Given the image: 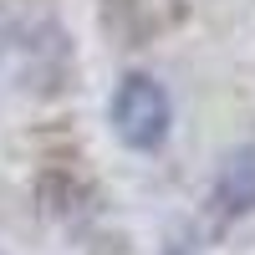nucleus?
Masks as SVG:
<instances>
[{
	"label": "nucleus",
	"instance_id": "nucleus-2",
	"mask_svg": "<svg viewBox=\"0 0 255 255\" xmlns=\"http://www.w3.org/2000/svg\"><path fill=\"white\" fill-rule=\"evenodd\" d=\"M215 194L225 209H235V215H245V209H255V143L240 148V153H230V163L220 168V184Z\"/></svg>",
	"mask_w": 255,
	"mask_h": 255
},
{
	"label": "nucleus",
	"instance_id": "nucleus-1",
	"mask_svg": "<svg viewBox=\"0 0 255 255\" xmlns=\"http://www.w3.org/2000/svg\"><path fill=\"white\" fill-rule=\"evenodd\" d=\"M168 123H174V108H168V92L158 87L153 77H123L113 92V133L148 153L168 138Z\"/></svg>",
	"mask_w": 255,
	"mask_h": 255
}]
</instances>
